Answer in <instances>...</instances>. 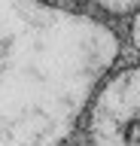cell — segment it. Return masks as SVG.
Segmentation results:
<instances>
[{"mask_svg": "<svg viewBox=\"0 0 140 146\" xmlns=\"http://www.w3.org/2000/svg\"><path fill=\"white\" fill-rule=\"evenodd\" d=\"M119 55V34L85 12L0 0V146H64Z\"/></svg>", "mask_w": 140, "mask_h": 146, "instance_id": "cell-1", "label": "cell"}, {"mask_svg": "<svg viewBox=\"0 0 140 146\" xmlns=\"http://www.w3.org/2000/svg\"><path fill=\"white\" fill-rule=\"evenodd\" d=\"M92 146H140V64L110 73L88 110Z\"/></svg>", "mask_w": 140, "mask_h": 146, "instance_id": "cell-2", "label": "cell"}, {"mask_svg": "<svg viewBox=\"0 0 140 146\" xmlns=\"http://www.w3.org/2000/svg\"><path fill=\"white\" fill-rule=\"evenodd\" d=\"M94 3L110 15H134L140 9V0H94Z\"/></svg>", "mask_w": 140, "mask_h": 146, "instance_id": "cell-3", "label": "cell"}, {"mask_svg": "<svg viewBox=\"0 0 140 146\" xmlns=\"http://www.w3.org/2000/svg\"><path fill=\"white\" fill-rule=\"evenodd\" d=\"M131 43H134V49L140 52V9L134 12V18H131Z\"/></svg>", "mask_w": 140, "mask_h": 146, "instance_id": "cell-4", "label": "cell"}]
</instances>
